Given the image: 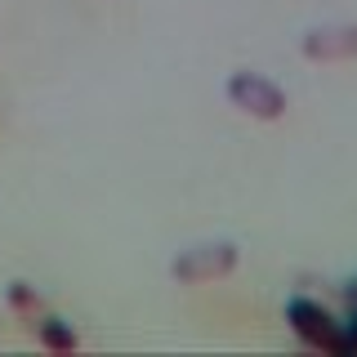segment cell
<instances>
[{
	"label": "cell",
	"instance_id": "cell-3",
	"mask_svg": "<svg viewBox=\"0 0 357 357\" xmlns=\"http://www.w3.org/2000/svg\"><path fill=\"white\" fill-rule=\"evenodd\" d=\"M228 103L255 121H277L286 112V94H282V85H273L259 72H237L228 81Z\"/></svg>",
	"mask_w": 357,
	"mask_h": 357
},
{
	"label": "cell",
	"instance_id": "cell-4",
	"mask_svg": "<svg viewBox=\"0 0 357 357\" xmlns=\"http://www.w3.org/2000/svg\"><path fill=\"white\" fill-rule=\"evenodd\" d=\"M304 54L312 63H344L357 59V27L353 22H335V27H312L304 36Z\"/></svg>",
	"mask_w": 357,
	"mask_h": 357
},
{
	"label": "cell",
	"instance_id": "cell-6",
	"mask_svg": "<svg viewBox=\"0 0 357 357\" xmlns=\"http://www.w3.org/2000/svg\"><path fill=\"white\" fill-rule=\"evenodd\" d=\"M9 308H14L18 317L27 321V326H31V321H36L40 312H45V304H40V295H36V290H31L27 282H9Z\"/></svg>",
	"mask_w": 357,
	"mask_h": 357
},
{
	"label": "cell",
	"instance_id": "cell-7",
	"mask_svg": "<svg viewBox=\"0 0 357 357\" xmlns=\"http://www.w3.org/2000/svg\"><path fill=\"white\" fill-rule=\"evenodd\" d=\"M344 326V357H357V304H349V321Z\"/></svg>",
	"mask_w": 357,
	"mask_h": 357
},
{
	"label": "cell",
	"instance_id": "cell-2",
	"mask_svg": "<svg viewBox=\"0 0 357 357\" xmlns=\"http://www.w3.org/2000/svg\"><path fill=\"white\" fill-rule=\"evenodd\" d=\"M237 268V245L232 241H206V245H192L183 250L178 259L170 264V277L183 286H197V282H215V277H228Z\"/></svg>",
	"mask_w": 357,
	"mask_h": 357
},
{
	"label": "cell",
	"instance_id": "cell-1",
	"mask_svg": "<svg viewBox=\"0 0 357 357\" xmlns=\"http://www.w3.org/2000/svg\"><path fill=\"white\" fill-rule=\"evenodd\" d=\"M286 321H290V331H295L308 349L344 357V326L321 304H312V299H290V304H286Z\"/></svg>",
	"mask_w": 357,
	"mask_h": 357
},
{
	"label": "cell",
	"instance_id": "cell-5",
	"mask_svg": "<svg viewBox=\"0 0 357 357\" xmlns=\"http://www.w3.org/2000/svg\"><path fill=\"white\" fill-rule=\"evenodd\" d=\"M31 331H36V340L45 344V349H54V353H72L76 349V331L67 326V321L50 317V312H40V317L31 321Z\"/></svg>",
	"mask_w": 357,
	"mask_h": 357
}]
</instances>
